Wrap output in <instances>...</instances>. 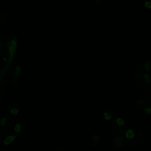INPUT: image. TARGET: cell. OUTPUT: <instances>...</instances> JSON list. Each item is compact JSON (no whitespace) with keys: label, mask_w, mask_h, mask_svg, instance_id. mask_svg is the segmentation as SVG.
<instances>
[{"label":"cell","mask_w":151,"mask_h":151,"mask_svg":"<svg viewBox=\"0 0 151 151\" xmlns=\"http://www.w3.org/2000/svg\"><path fill=\"white\" fill-rule=\"evenodd\" d=\"M143 68L146 70H151V60L147 61L143 64Z\"/></svg>","instance_id":"cell-13"},{"label":"cell","mask_w":151,"mask_h":151,"mask_svg":"<svg viewBox=\"0 0 151 151\" xmlns=\"http://www.w3.org/2000/svg\"><path fill=\"white\" fill-rule=\"evenodd\" d=\"M14 129L15 133L19 136L25 132L27 129V125L25 122H20L15 125Z\"/></svg>","instance_id":"cell-7"},{"label":"cell","mask_w":151,"mask_h":151,"mask_svg":"<svg viewBox=\"0 0 151 151\" xmlns=\"http://www.w3.org/2000/svg\"><path fill=\"white\" fill-rule=\"evenodd\" d=\"M99 139H100V137H99V135H97V134L93 135L89 140V143H90V146L92 147H94L96 146L99 143Z\"/></svg>","instance_id":"cell-11"},{"label":"cell","mask_w":151,"mask_h":151,"mask_svg":"<svg viewBox=\"0 0 151 151\" xmlns=\"http://www.w3.org/2000/svg\"><path fill=\"white\" fill-rule=\"evenodd\" d=\"M136 86L140 90L147 88L151 84V78L146 73H140L135 78Z\"/></svg>","instance_id":"cell-2"},{"label":"cell","mask_w":151,"mask_h":151,"mask_svg":"<svg viewBox=\"0 0 151 151\" xmlns=\"http://www.w3.org/2000/svg\"><path fill=\"white\" fill-rule=\"evenodd\" d=\"M145 6L148 9H151V0H144Z\"/></svg>","instance_id":"cell-14"},{"label":"cell","mask_w":151,"mask_h":151,"mask_svg":"<svg viewBox=\"0 0 151 151\" xmlns=\"http://www.w3.org/2000/svg\"><path fill=\"white\" fill-rule=\"evenodd\" d=\"M66 149L64 146H60L57 149V151H65Z\"/></svg>","instance_id":"cell-16"},{"label":"cell","mask_w":151,"mask_h":151,"mask_svg":"<svg viewBox=\"0 0 151 151\" xmlns=\"http://www.w3.org/2000/svg\"><path fill=\"white\" fill-rule=\"evenodd\" d=\"M103 117L106 120H114L116 117V113L114 111L111 110H106L103 113Z\"/></svg>","instance_id":"cell-9"},{"label":"cell","mask_w":151,"mask_h":151,"mask_svg":"<svg viewBox=\"0 0 151 151\" xmlns=\"http://www.w3.org/2000/svg\"><path fill=\"white\" fill-rule=\"evenodd\" d=\"M146 103V100L143 99H139L136 104V106L137 107L139 108H142L143 109V107L145 106V104Z\"/></svg>","instance_id":"cell-12"},{"label":"cell","mask_w":151,"mask_h":151,"mask_svg":"<svg viewBox=\"0 0 151 151\" xmlns=\"http://www.w3.org/2000/svg\"><path fill=\"white\" fill-rule=\"evenodd\" d=\"M126 128V122L122 118L117 117L113 120L112 129L114 133L118 134H123L125 132Z\"/></svg>","instance_id":"cell-3"},{"label":"cell","mask_w":151,"mask_h":151,"mask_svg":"<svg viewBox=\"0 0 151 151\" xmlns=\"http://www.w3.org/2000/svg\"><path fill=\"white\" fill-rule=\"evenodd\" d=\"M124 140L125 139L124 137L121 135L117 134L113 136L109 143L110 149L113 150H116L120 149L124 146Z\"/></svg>","instance_id":"cell-5"},{"label":"cell","mask_w":151,"mask_h":151,"mask_svg":"<svg viewBox=\"0 0 151 151\" xmlns=\"http://www.w3.org/2000/svg\"><path fill=\"white\" fill-rule=\"evenodd\" d=\"M125 141L132 146H139L144 142V135L138 128L129 129L125 133Z\"/></svg>","instance_id":"cell-1"},{"label":"cell","mask_w":151,"mask_h":151,"mask_svg":"<svg viewBox=\"0 0 151 151\" xmlns=\"http://www.w3.org/2000/svg\"><path fill=\"white\" fill-rule=\"evenodd\" d=\"M19 136L12 132H4L0 136V142L2 145H9L13 142Z\"/></svg>","instance_id":"cell-4"},{"label":"cell","mask_w":151,"mask_h":151,"mask_svg":"<svg viewBox=\"0 0 151 151\" xmlns=\"http://www.w3.org/2000/svg\"><path fill=\"white\" fill-rule=\"evenodd\" d=\"M14 123V118L10 115H5L1 120V126L4 130L10 129Z\"/></svg>","instance_id":"cell-6"},{"label":"cell","mask_w":151,"mask_h":151,"mask_svg":"<svg viewBox=\"0 0 151 151\" xmlns=\"http://www.w3.org/2000/svg\"><path fill=\"white\" fill-rule=\"evenodd\" d=\"M146 99L151 101V89L149 90L146 94Z\"/></svg>","instance_id":"cell-15"},{"label":"cell","mask_w":151,"mask_h":151,"mask_svg":"<svg viewBox=\"0 0 151 151\" xmlns=\"http://www.w3.org/2000/svg\"><path fill=\"white\" fill-rule=\"evenodd\" d=\"M19 105L17 102H12L10 103L7 107V110L9 113L12 115H17L19 111Z\"/></svg>","instance_id":"cell-8"},{"label":"cell","mask_w":151,"mask_h":151,"mask_svg":"<svg viewBox=\"0 0 151 151\" xmlns=\"http://www.w3.org/2000/svg\"><path fill=\"white\" fill-rule=\"evenodd\" d=\"M143 111L146 114H151V101L146 99V103L145 106L143 107Z\"/></svg>","instance_id":"cell-10"}]
</instances>
